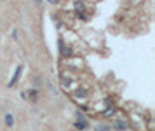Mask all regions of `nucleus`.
Masks as SVG:
<instances>
[{
  "label": "nucleus",
  "instance_id": "obj_1",
  "mask_svg": "<svg viewBox=\"0 0 155 131\" xmlns=\"http://www.w3.org/2000/svg\"><path fill=\"white\" fill-rule=\"evenodd\" d=\"M21 72H23V65H19L17 67V70L14 72V75H12V79H11V82H9V87H12L17 80H19V77H21Z\"/></svg>",
  "mask_w": 155,
  "mask_h": 131
},
{
  "label": "nucleus",
  "instance_id": "obj_2",
  "mask_svg": "<svg viewBox=\"0 0 155 131\" xmlns=\"http://www.w3.org/2000/svg\"><path fill=\"white\" fill-rule=\"evenodd\" d=\"M87 128H89V122H87L85 119H82V117L75 122V129H79V131H84V129H87Z\"/></svg>",
  "mask_w": 155,
  "mask_h": 131
},
{
  "label": "nucleus",
  "instance_id": "obj_3",
  "mask_svg": "<svg viewBox=\"0 0 155 131\" xmlns=\"http://www.w3.org/2000/svg\"><path fill=\"white\" fill-rule=\"evenodd\" d=\"M5 124L11 128V126H14V115L12 114H5Z\"/></svg>",
  "mask_w": 155,
  "mask_h": 131
},
{
  "label": "nucleus",
  "instance_id": "obj_4",
  "mask_svg": "<svg viewBox=\"0 0 155 131\" xmlns=\"http://www.w3.org/2000/svg\"><path fill=\"white\" fill-rule=\"evenodd\" d=\"M115 126H117L119 129H125V128H127V124H125L124 121H117V122H115Z\"/></svg>",
  "mask_w": 155,
  "mask_h": 131
},
{
  "label": "nucleus",
  "instance_id": "obj_5",
  "mask_svg": "<svg viewBox=\"0 0 155 131\" xmlns=\"http://www.w3.org/2000/svg\"><path fill=\"white\" fill-rule=\"evenodd\" d=\"M94 131H110V128H108V126H96Z\"/></svg>",
  "mask_w": 155,
  "mask_h": 131
},
{
  "label": "nucleus",
  "instance_id": "obj_6",
  "mask_svg": "<svg viewBox=\"0 0 155 131\" xmlns=\"http://www.w3.org/2000/svg\"><path fill=\"white\" fill-rule=\"evenodd\" d=\"M30 95H32V100H37V91H35V89H32Z\"/></svg>",
  "mask_w": 155,
  "mask_h": 131
},
{
  "label": "nucleus",
  "instance_id": "obj_7",
  "mask_svg": "<svg viewBox=\"0 0 155 131\" xmlns=\"http://www.w3.org/2000/svg\"><path fill=\"white\" fill-rule=\"evenodd\" d=\"M35 4H37V5H40V4H42V0H35Z\"/></svg>",
  "mask_w": 155,
  "mask_h": 131
}]
</instances>
